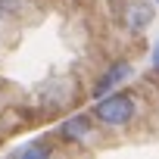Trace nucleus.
Wrapping results in <instances>:
<instances>
[{
    "instance_id": "obj_1",
    "label": "nucleus",
    "mask_w": 159,
    "mask_h": 159,
    "mask_svg": "<svg viewBox=\"0 0 159 159\" xmlns=\"http://www.w3.org/2000/svg\"><path fill=\"white\" fill-rule=\"evenodd\" d=\"M94 116L106 128H122L134 119V100L128 94H103V97H97Z\"/></svg>"
},
{
    "instance_id": "obj_2",
    "label": "nucleus",
    "mask_w": 159,
    "mask_h": 159,
    "mask_svg": "<svg viewBox=\"0 0 159 159\" xmlns=\"http://www.w3.org/2000/svg\"><path fill=\"white\" fill-rule=\"evenodd\" d=\"M59 137H62L66 143H81V140H88V137H91V119H88V116H72V119H66V122L59 125Z\"/></svg>"
},
{
    "instance_id": "obj_3",
    "label": "nucleus",
    "mask_w": 159,
    "mask_h": 159,
    "mask_svg": "<svg viewBox=\"0 0 159 159\" xmlns=\"http://www.w3.org/2000/svg\"><path fill=\"white\" fill-rule=\"evenodd\" d=\"M122 22H125V28H131V31H143V28L153 22V7H150V3H128L125 13H122Z\"/></svg>"
},
{
    "instance_id": "obj_4",
    "label": "nucleus",
    "mask_w": 159,
    "mask_h": 159,
    "mask_svg": "<svg viewBox=\"0 0 159 159\" xmlns=\"http://www.w3.org/2000/svg\"><path fill=\"white\" fill-rule=\"evenodd\" d=\"M134 72V66L131 62H116V66H109V72L97 81V88H94V97H103V94H109L119 81H125V78Z\"/></svg>"
},
{
    "instance_id": "obj_5",
    "label": "nucleus",
    "mask_w": 159,
    "mask_h": 159,
    "mask_svg": "<svg viewBox=\"0 0 159 159\" xmlns=\"http://www.w3.org/2000/svg\"><path fill=\"white\" fill-rule=\"evenodd\" d=\"M50 153H53V147L44 143V140H34V143H28V147L19 150V156H31V159H44V156H50Z\"/></svg>"
},
{
    "instance_id": "obj_6",
    "label": "nucleus",
    "mask_w": 159,
    "mask_h": 159,
    "mask_svg": "<svg viewBox=\"0 0 159 159\" xmlns=\"http://www.w3.org/2000/svg\"><path fill=\"white\" fill-rule=\"evenodd\" d=\"M150 62H153V69L159 72V41H156V47H153V59H150Z\"/></svg>"
},
{
    "instance_id": "obj_7",
    "label": "nucleus",
    "mask_w": 159,
    "mask_h": 159,
    "mask_svg": "<svg viewBox=\"0 0 159 159\" xmlns=\"http://www.w3.org/2000/svg\"><path fill=\"white\" fill-rule=\"evenodd\" d=\"M0 7H3V10H16V7H19V0H0Z\"/></svg>"
},
{
    "instance_id": "obj_8",
    "label": "nucleus",
    "mask_w": 159,
    "mask_h": 159,
    "mask_svg": "<svg viewBox=\"0 0 159 159\" xmlns=\"http://www.w3.org/2000/svg\"><path fill=\"white\" fill-rule=\"evenodd\" d=\"M0 16H3V7H0Z\"/></svg>"
},
{
    "instance_id": "obj_9",
    "label": "nucleus",
    "mask_w": 159,
    "mask_h": 159,
    "mask_svg": "<svg viewBox=\"0 0 159 159\" xmlns=\"http://www.w3.org/2000/svg\"><path fill=\"white\" fill-rule=\"evenodd\" d=\"M156 7H159V0H156Z\"/></svg>"
}]
</instances>
